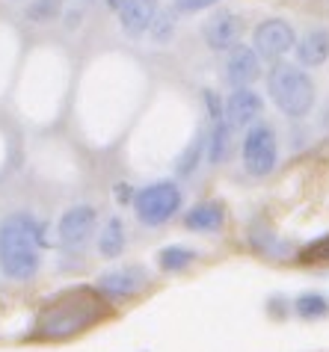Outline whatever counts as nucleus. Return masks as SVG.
Wrapping results in <instances>:
<instances>
[{
	"instance_id": "f257e3e1",
	"label": "nucleus",
	"mask_w": 329,
	"mask_h": 352,
	"mask_svg": "<svg viewBox=\"0 0 329 352\" xmlns=\"http://www.w3.org/2000/svg\"><path fill=\"white\" fill-rule=\"evenodd\" d=\"M45 225L30 213H9L0 222V272L12 281H30L42 267Z\"/></svg>"
},
{
	"instance_id": "f03ea898",
	"label": "nucleus",
	"mask_w": 329,
	"mask_h": 352,
	"mask_svg": "<svg viewBox=\"0 0 329 352\" xmlns=\"http://www.w3.org/2000/svg\"><path fill=\"white\" fill-rule=\"evenodd\" d=\"M101 320V302L89 293H69L60 302H54L39 320V335L42 338H69L77 331L89 329Z\"/></svg>"
},
{
	"instance_id": "7ed1b4c3",
	"label": "nucleus",
	"mask_w": 329,
	"mask_h": 352,
	"mask_svg": "<svg viewBox=\"0 0 329 352\" xmlns=\"http://www.w3.org/2000/svg\"><path fill=\"white\" fill-rule=\"evenodd\" d=\"M267 92L279 110L291 119H303L315 107V83L299 65H273V72L267 74Z\"/></svg>"
},
{
	"instance_id": "20e7f679",
	"label": "nucleus",
	"mask_w": 329,
	"mask_h": 352,
	"mask_svg": "<svg viewBox=\"0 0 329 352\" xmlns=\"http://www.w3.org/2000/svg\"><path fill=\"white\" fill-rule=\"evenodd\" d=\"M181 201H184V195L176 181H158L134 195V210H137V219L142 225L158 228V225H167L169 219L178 217Z\"/></svg>"
},
{
	"instance_id": "39448f33",
	"label": "nucleus",
	"mask_w": 329,
	"mask_h": 352,
	"mask_svg": "<svg viewBox=\"0 0 329 352\" xmlns=\"http://www.w3.org/2000/svg\"><path fill=\"white\" fill-rule=\"evenodd\" d=\"M240 157H244V169L255 178H264V175L273 172L279 163V142L273 128L261 122L249 124L244 145H240Z\"/></svg>"
},
{
	"instance_id": "423d86ee",
	"label": "nucleus",
	"mask_w": 329,
	"mask_h": 352,
	"mask_svg": "<svg viewBox=\"0 0 329 352\" xmlns=\"http://www.w3.org/2000/svg\"><path fill=\"white\" fill-rule=\"evenodd\" d=\"M297 45V33L294 27L282 21V18H267V21H261L255 27V47L253 51L258 56H264V60H282L294 51Z\"/></svg>"
},
{
	"instance_id": "0eeeda50",
	"label": "nucleus",
	"mask_w": 329,
	"mask_h": 352,
	"mask_svg": "<svg viewBox=\"0 0 329 352\" xmlns=\"http://www.w3.org/2000/svg\"><path fill=\"white\" fill-rule=\"evenodd\" d=\"M95 225H98V213L92 204H74L56 222V237L65 249H81L95 234Z\"/></svg>"
},
{
	"instance_id": "6e6552de",
	"label": "nucleus",
	"mask_w": 329,
	"mask_h": 352,
	"mask_svg": "<svg viewBox=\"0 0 329 352\" xmlns=\"http://www.w3.org/2000/svg\"><path fill=\"white\" fill-rule=\"evenodd\" d=\"M264 113V101L253 86H240V89H231V95L222 101V122L235 128H249V124L258 122V116Z\"/></svg>"
},
{
	"instance_id": "1a4fd4ad",
	"label": "nucleus",
	"mask_w": 329,
	"mask_h": 352,
	"mask_svg": "<svg viewBox=\"0 0 329 352\" xmlns=\"http://www.w3.org/2000/svg\"><path fill=\"white\" fill-rule=\"evenodd\" d=\"M202 36H205V45L217 54H229L240 45V36H244V21L235 12H217L214 18H208V24L202 27Z\"/></svg>"
},
{
	"instance_id": "9d476101",
	"label": "nucleus",
	"mask_w": 329,
	"mask_h": 352,
	"mask_svg": "<svg viewBox=\"0 0 329 352\" xmlns=\"http://www.w3.org/2000/svg\"><path fill=\"white\" fill-rule=\"evenodd\" d=\"M146 270L142 267H119V270H110L98 278V290H104L110 299H128L134 296L137 290L146 287Z\"/></svg>"
},
{
	"instance_id": "9b49d317",
	"label": "nucleus",
	"mask_w": 329,
	"mask_h": 352,
	"mask_svg": "<svg viewBox=\"0 0 329 352\" xmlns=\"http://www.w3.org/2000/svg\"><path fill=\"white\" fill-rule=\"evenodd\" d=\"M261 77V56L246 45H237L235 51H229L226 60V80L240 89V86H253Z\"/></svg>"
},
{
	"instance_id": "f8f14e48",
	"label": "nucleus",
	"mask_w": 329,
	"mask_h": 352,
	"mask_svg": "<svg viewBox=\"0 0 329 352\" xmlns=\"http://www.w3.org/2000/svg\"><path fill=\"white\" fill-rule=\"evenodd\" d=\"M154 12H158V0H128L119 9V27L128 38H140L142 33H149V24Z\"/></svg>"
},
{
	"instance_id": "ddd939ff",
	"label": "nucleus",
	"mask_w": 329,
	"mask_h": 352,
	"mask_svg": "<svg viewBox=\"0 0 329 352\" xmlns=\"http://www.w3.org/2000/svg\"><path fill=\"white\" fill-rule=\"evenodd\" d=\"M222 219H226V208H222V201H214V199L193 204V208L184 213V225H187L190 231H202V234L220 231Z\"/></svg>"
},
{
	"instance_id": "4468645a",
	"label": "nucleus",
	"mask_w": 329,
	"mask_h": 352,
	"mask_svg": "<svg viewBox=\"0 0 329 352\" xmlns=\"http://www.w3.org/2000/svg\"><path fill=\"white\" fill-rule=\"evenodd\" d=\"M294 51H297L299 65H306V68L323 65L329 60V30H308L306 36H299Z\"/></svg>"
},
{
	"instance_id": "2eb2a0df",
	"label": "nucleus",
	"mask_w": 329,
	"mask_h": 352,
	"mask_svg": "<svg viewBox=\"0 0 329 352\" xmlns=\"http://www.w3.org/2000/svg\"><path fill=\"white\" fill-rule=\"evenodd\" d=\"M231 131L226 122H214L211 131L205 133V160L211 166H222L231 154Z\"/></svg>"
},
{
	"instance_id": "dca6fc26",
	"label": "nucleus",
	"mask_w": 329,
	"mask_h": 352,
	"mask_svg": "<svg viewBox=\"0 0 329 352\" xmlns=\"http://www.w3.org/2000/svg\"><path fill=\"white\" fill-rule=\"evenodd\" d=\"M125 243H128V237H125V225H122V219L113 217L98 234V252L104 258H119L125 252Z\"/></svg>"
},
{
	"instance_id": "f3484780",
	"label": "nucleus",
	"mask_w": 329,
	"mask_h": 352,
	"mask_svg": "<svg viewBox=\"0 0 329 352\" xmlns=\"http://www.w3.org/2000/svg\"><path fill=\"white\" fill-rule=\"evenodd\" d=\"M205 163V133H196L190 140V145L181 151V157L176 163V172L181 175V178H187V175H193L199 169V166Z\"/></svg>"
},
{
	"instance_id": "a211bd4d",
	"label": "nucleus",
	"mask_w": 329,
	"mask_h": 352,
	"mask_svg": "<svg viewBox=\"0 0 329 352\" xmlns=\"http://www.w3.org/2000/svg\"><path fill=\"white\" fill-rule=\"evenodd\" d=\"M176 12L172 9H160L158 6V12H154L151 18V24H149V36H151V42L154 45H169L172 42V36H176Z\"/></svg>"
},
{
	"instance_id": "6ab92c4d",
	"label": "nucleus",
	"mask_w": 329,
	"mask_h": 352,
	"mask_svg": "<svg viewBox=\"0 0 329 352\" xmlns=\"http://www.w3.org/2000/svg\"><path fill=\"white\" fill-rule=\"evenodd\" d=\"M193 261H196V252L187 246H167L158 252V263H160V270H167V272L187 270Z\"/></svg>"
},
{
	"instance_id": "aec40b11",
	"label": "nucleus",
	"mask_w": 329,
	"mask_h": 352,
	"mask_svg": "<svg viewBox=\"0 0 329 352\" xmlns=\"http://www.w3.org/2000/svg\"><path fill=\"white\" fill-rule=\"evenodd\" d=\"M294 311L303 320H321L329 314V302L321 296V293H303V296H297Z\"/></svg>"
},
{
	"instance_id": "412c9836",
	"label": "nucleus",
	"mask_w": 329,
	"mask_h": 352,
	"mask_svg": "<svg viewBox=\"0 0 329 352\" xmlns=\"http://www.w3.org/2000/svg\"><path fill=\"white\" fill-rule=\"evenodd\" d=\"M56 12H60V0H36V3L30 6V18L39 24L54 21Z\"/></svg>"
},
{
	"instance_id": "4be33fe9",
	"label": "nucleus",
	"mask_w": 329,
	"mask_h": 352,
	"mask_svg": "<svg viewBox=\"0 0 329 352\" xmlns=\"http://www.w3.org/2000/svg\"><path fill=\"white\" fill-rule=\"evenodd\" d=\"M202 104H205V110H208V116H211V124L222 122V98H220L214 89H205V92H202Z\"/></svg>"
},
{
	"instance_id": "5701e85b",
	"label": "nucleus",
	"mask_w": 329,
	"mask_h": 352,
	"mask_svg": "<svg viewBox=\"0 0 329 352\" xmlns=\"http://www.w3.org/2000/svg\"><path fill=\"white\" fill-rule=\"evenodd\" d=\"M217 0H176V9L178 12H202V9L214 6Z\"/></svg>"
},
{
	"instance_id": "b1692460",
	"label": "nucleus",
	"mask_w": 329,
	"mask_h": 352,
	"mask_svg": "<svg viewBox=\"0 0 329 352\" xmlns=\"http://www.w3.org/2000/svg\"><path fill=\"white\" fill-rule=\"evenodd\" d=\"M306 261H329V240H321L312 249H306Z\"/></svg>"
},
{
	"instance_id": "393cba45",
	"label": "nucleus",
	"mask_w": 329,
	"mask_h": 352,
	"mask_svg": "<svg viewBox=\"0 0 329 352\" xmlns=\"http://www.w3.org/2000/svg\"><path fill=\"white\" fill-rule=\"evenodd\" d=\"M104 3H107V9H113V12H119V9L128 3V0H104Z\"/></svg>"
},
{
	"instance_id": "a878e982",
	"label": "nucleus",
	"mask_w": 329,
	"mask_h": 352,
	"mask_svg": "<svg viewBox=\"0 0 329 352\" xmlns=\"http://www.w3.org/2000/svg\"><path fill=\"white\" fill-rule=\"evenodd\" d=\"M81 3H92V0H81Z\"/></svg>"
}]
</instances>
